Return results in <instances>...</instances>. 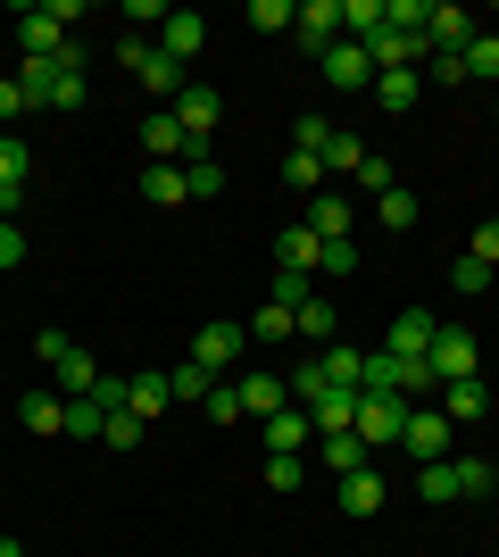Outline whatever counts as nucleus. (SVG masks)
I'll list each match as a JSON object with an SVG mask.
<instances>
[{
	"instance_id": "nucleus-30",
	"label": "nucleus",
	"mask_w": 499,
	"mask_h": 557,
	"mask_svg": "<svg viewBox=\"0 0 499 557\" xmlns=\"http://www.w3.org/2000/svg\"><path fill=\"white\" fill-rule=\"evenodd\" d=\"M291 333H300V342H316V349L333 342V300H325V292H316V300H300V308H291Z\"/></svg>"
},
{
	"instance_id": "nucleus-39",
	"label": "nucleus",
	"mask_w": 499,
	"mask_h": 557,
	"mask_svg": "<svg viewBox=\"0 0 499 557\" xmlns=\"http://www.w3.org/2000/svg\"><path fill=\"white\" fill-rule=\"evenodd\" d=\"M375 209H383V233H408V225H416V191H400V184H391V191L375 200Z\"/></svg>"
},
{
	"instance_id": "nucleus-7",
	"label": "nucleus",
	"mask_w": 499,
	"mask_h": 557,
	"mask_svg": "<svg viewBox=\"0 0 499 557\" xmlns=\"http://www.w3.org/2000/svg\"><path fill=\"white\" fill-rule=\"evenodd\" d=\"M117 67H134L150 92H166V109H175V92H184V67H175V59H159V42H117Z\"/></svg>"
},
{
	"instance_id": "nucleus-38",
	"label": "nucleus",
	"mask_w": 499,
	"mask_h": 557,
	"mask_svg": "<svg viewBox=\"0 0 499 557\" xmlns=\"http://www.w3.org/2000/svg\"><path fill=\"white\" fill-rule=\"evenodd\" d=\"M458 84H466V59H458V50H433L425 59V92H458Z\"/></svg>"
},
{
	"instance_id": "nucleus-14",
	"label": "nucleus",
	"mask_w": 499,
	"mask_h": 557,
	"mask_svg": "<svg viewBox=\"0 0 499 557\" xmlns=\"http://www.w3.org/2000/svg\"><path fill=\"white\" fill-rule=\"evenodd\" d=\"M475 34H483V25L466 17L458 0H433V9H425V50H466Z\"/></svg>"
},
{
	"instance_id": "nucleus-29",
	"label": "nucleus",
	"mask_w": 499,
	"mask_h": 557,
	"mask_svg": "<svg viewBox=\"0 0 499 557\" xmlns=\"http://www.w3.org/2000/svg\"><path fill=\"white\" fill-rule=\"evenodd\" d=\"M184 191H191V200H216V191H225V166H216V150H184Z\"/></svg>"
},
{
	"instance_id": "nucleus-56",
	"label": "nucleus",
	"mask_w": 499,
	"mask_h": 557,
	"mask_svg": "<svg viewBox=\"0 0 499 557\" xmlns=\"http://www.w3.org/2000/svg\"><path fill=\"white\" fill-rule=\"evenodd\" d=\"M491 116H499V92H491Z\"/></svg>"
},
{
	"instance_id": "nucleus-45",
	"label": "nucleus",
	"mask_w": 499,
	"mask_h": 557,
	"mask_svg": "<svg viewBox=\"0 0 499 557\" xmlns=\"http://www.w3.org/2000/svg\"><path fill=\"white\" fill-rule=\"evenodd\" d=\"M316 275H358V242H325V250H316Z\"/></svg>"
},
{
	"instance_id": "nucleus-28",
	"label": "nucleus",
	"mask_w": 499,
	"mask_h": 557,
	"mask_svg": "<svg viewBox=\"0 0 499 557\" xmlns=\"http://www.w3.org/2000/svg\"><path fill=\"white\" fill-rule=\"evenodd\" d=\"M142 150H150L159 166H175V159H184V125H175V109H159V116L142 125Z\"/></svg>"
},
{
	"instance_id": "nucleus-20",
	"label": "nucleus",
	"mask_w": 499,
	"mask_h": 557,
	"mask_svg": "<svg viewBox=\"0 0 499 557\" xmlns=\"http://www.w3.org/2000/svg\"><path fill=\"white\" fill-rule=\"evenodd\" d=\"M17 424H25V433H42V442H50V433H67V392H25Z\"/></svg>"
},
{
	"instance_id": "nucleus-22",
	"label": "nucleus",
	"mask_w": 499,
	"mask_h": 557,
	"mask_svg": "<svg viewBox=\"0 0 499 557\" xmlns=\"http://www.w3.org/2000/svg\"><path fill=\"white\" fill-rule=\"evenodd\" d=\"M441 417L450 424H483L491 417V392H483L475 374H466V383H441Z\"/></svg>"
},
{
	"instance_id": "nucleus-8",
	"label": "nucleus",
	"mask_w": 499,
	"mask_h": 557,
	"mask_svg": "<svg viewBox=\"0 0 499 557\" xmlns=\"http://www.w3.org/2000/svg\"><path fill=\"white\" fill-rule=\"evenodd\" d=\"M17 42H25V59H59V50H67V17H59V0H50V9H17Z\"/></svg>"
},
{
	"instance_id": "nucleus-5",
	"label": "nucleus",
	"mask_w": 499,
	"mask_h": 557,
	"mask_svg": "<svg viewBox=\"0 0 499 557\" xmlns=\"http://www.w3.org/2000/svg\"><path fill=\"white\" fill-rule=\"evenodd\" d=\"M316 75H325L333 92H375V59H366V50H358L350 34H341V42H333L325 59H316Z\"/></svg>"
},
{
	"instance_id": "nucleus-53",
	"label": "nucleus",
	"mask_w": 499,
	"mask_h": 557,
	"mask_svg": "<svg viewBox=\"0 0 499 557\" xmlns=\"http://www.w3.org/2000/svg\"><path fill=\"white\" fill-rule=\"evenodd\" d=\"M9 267H25V225H0V275Z\"/></svg>"
},
{
	"instance_id": "nucleus-18",
	"label": "nucleus",
	"mask_w": 499,
	"mask_h": 557,
	"mask_svg": "<svg viewBox=\"0 0 499 557\" xmlns=\"http://www.w3.org/2000/svg\"><path fill=\"white\" fill-rule=\"evenodd\" d=\"M316 458H325V474L341 483V474H366V466H375V449L358 442V433H316Z\"/></svg>"
},
{
	"instance_id": "nucleus-37",
	"label": "nucleus",
	"mask_w": 499,
	"mask_h": 557,
	"mask_svg": "<svg viewBox=\"0 0 499 557\" xmlns=\"http://www.w3.org/2000/svg\"><path fill=\"white\" fill-rule=\"evenodd\" d=\"M300 0H250V34H291Z\"/></svg>"
},
{
	"instance_id": "nucleus-33",
	"label": "nucleus",
	"mask_w": 499,
	"mask_h": 557,
	"mask_svg": "<svg viewBox=\"0 0 499 557\" xmlns=\"http://www.w3.org/2000/svg\"><path fill=\"white\" fill-rule=\"evenodd\" d=\"M142 200H150V209H184V200H191V191H184V166H150V175H142Z\"/></svg>"
},
{
	"instance_id": "nucleus-32",
	"label": "nucleus",
	"mask_w": 499,
	"mask_h": 557,
	"mask_svg": "<svg viewBox=\"0 0 499 557\" xmlns=\"http://www.w3.org/2000/svg\"><path fill=\"white\" fill-rule=\"evenodd\" d=\"M458 59H466V84H491V92H499V34H475Z\"/></svg>"
},
{
	"instance_id": "nucleus-43",
	"label": "nucleus",
	"mask_w": 499,
	"mask_h": 557,
	"mask_svg": "<svg viewBox=\"0 0 499 557\" xmlns=\"http://www.w3.org/2000/svg\"><path fill=\"white\" fill-rule=\"evenodd\" d=\"M416 491H425V499H458V474H450V458L416 466Z\"/></svg>"
},
{
	"instance_id": "nucleus-36",
	"label": "nucleus",
	"mask_w": 499,
	"mask_h": 557,
	"mask_svg": "<svg viewBox=\"0 0 499 557\" xmlns=\"http://www.w3.org/2000/svg\"><path fill=\"white\" fill-rule=\"evenodd\" d=\"M25 175H34V150L17 134H0V191H25Z\"/></svg>"
},
{
	"instance_id": "nucleus-42",
	"label": "nucleus",
	"mask_w": 499,
	"mask_h": 557,
	"mask_svg": "<svg viewBox=\"0 0 499 557\" xmlns=\"http://www.w3.org/2000/svg\"><path fill=\"white\" fill-rule=\"evenodd\" d=\"M250 342H291V308H275V300H266L259 317H250Z\"/></svg>"
},
{
	"instance_id": "nucleus-6",
	"label": "nucleus",
	"mask_w": 499,
	"mask_h": 557,
	"mask_svg": "<svg viewBox=\"0 0 499 557\" xmlns=\"http://www.w3.org/2000/svg\"><path fill=\"white\" fill-rule=\"evenodd\" d=\"M259 442H266V458H300V449L316 442V417L300 408V399H291V408H275V417L259 424Z\"/></svg>"
},
{
	"instance_id": "nucleus-23",
	"label": "nucleus",
	"mask_w": 499,
	"mask_h": 557,
	"mask_svg": "<svg viewBox=\"0 0 499 557\" xmlns=\"http://www.w3.org/2000/svg\"><path fill=\"white\" fill-rule=\"evenodd\" d=\"M333 499H341V516H358V524H366V516H383V474H375V466H366V474H341V491H333Z\"/></svg>"
},
{
	"instance_id": "nucleus-3",
	"label": "nucleus",
	"mask_w": 499,
	"mask_h": 557,
	"mask_svg": "<svg viewBox=\"0 0 499 557\" xmlns=\"http://www.w3.org/2000/svg\"><path fill=\"white\" fill-rule=\"evenodd\" d=\"M175 125H184V150H209L216 125H225V92H200V84H184V92H175Z\"/></svg>"
},
{
	"instance_id": "nucleus-52",
	"label": "nucleus",
	"mask_w": 499,
	"mask_h": 557,
	"mask_svg": "<svg viewBox=\"0 0 499 557\" xmlns=\"http://www.w3.org/2000/svg\"><path fill=\"white\" fill-rule=\"evenodd\" d=\"M25 109H34V100H25V84H17V75H0V125H9V116H25Z\"/></svg>"
},
{
	"instance_id": "nucleus-55",
	"label": "nucleus",
	"mask_w": 499,
	"mask_h": 557,
	"mask_svg": "<svg viewBox=\"0 0 499 557\" xmlns=\"http://www.w3.org/2000/svg\"><path fill=\"white\" fill-rule=\"evenodd\" d=\"M0 557H25V549H17V541H9V533H0Z\"/></svg>"
},
{
	"instance_id": "nucleus-24",
	"label": "nucleus",
	"mask_w": 499,
	"mask_h": 557,
	"mask_svg": "<svg viewBox=\"0 0 499 557\" xmlns=\"http://www.w3.org/2000/svg\"><path fill=\"white\" fill-rule=\"evenodd\" d=\"M366 100H383V116H408L416 100H425V75H416V67H400V75H375V92H366Z\"/></svg>"
},
{
	"instance_id": "nucleus-15",
	"label": "nucleus",
	"mask_w": 499,
	"mask_h": 557,
	"mask_svg": "<svg viewBox=\"0 0 499 557\" xmlns=\"http://www.w3.org/2000/svg\"><path fill=\"white\" fill-rule=\"evenodd\" d=\"M234 399H241V417H250V424H266V417H275V408H291L284 374H259V367H250V374H241V383H234Z\"/></svg>"
},
{
	"instance_id": "nucleus-21",
	"label": "nucleus",
	"mask_w": 499,
	"mask_h": 557,
	"mask_svg": "<svg viewBox=\"0 0 499 557\" xmlns=\"http://www.w3.org/2000/svg\"><path fill=\"white\" fill-rule=\"evenodd\" d=\"M300 225H309L316 242H350V225H358V216H350V200H341V191H316V209L300 216Z\"/></svg>"
},
{
	"instance_id": "nucleus-46",
	"label": "nucleus",
	"mask_w": 499,
	"mask_h": 557,
	"mask_svg": "<svg viewBox=\"0 0 499 557\" xmlns=\"http://www.w3.org/2000/svg\"><path fill=\"white\" fill-rule=\"evenodd\" d=\"M325 166H350V175H358V166H366V141H358V134H333L325 141Z\"/></svg>"
},
{
	"instance_id": "nucleus-26",
	"label": "nucleus",
	"mask_w": 499,
	"mask_h": 557,
	"mask_svg": "<svg viewBox=\"0 0 499 557\" xmlns=\"http://www.w3.org/2000/svg\"><path fill=\"white\" fill-rule=\"evenodd\" d=\"M316 250H325V242H316L309 225H284V233H275V267H291V275H316Z\"/></svg>"
},
{
	"instance_id": "nucleus-41",
	"label": "nucleus",
	"mask_w": 499,
	"mask_h": 557,
	"mask_svg": "<svg viewBox=\"0 0 499 557\" xmlns=\"http://www.w3.org/2000/svg\"><path fill=\"white\" fill-rule=\"evenodd\" d=\"M325 141H333V125H325V116H300V125H291V150H309V159H325Z\"/></svg>"
},
{
	"instance_id": "nucleus-13",
	"label": "nucleus",
	"mask_w": 499,
	"mask_h": 557,
	"mask_svg": "<svg viewBox=\"0 0 499 557\" xmlns=\"http://www.w3.org/2000/svg\"><path fill=\"white\" fill-rule=\"evenodd\" d=\"M291 34L309 42V59H325V50L341 42V0H300V17H291Z\"/></svg>"
},
{
	"instance_id": "nucleus-47",
	"label": "nucleus",
	"mask_w": 499,
	"mask_h": 557,
	"mask_svg": "<svg viewBox=\"0 0 499 557\" xmlns=\"http://www.w3.org/2000/svg\"><path fill=\"white\" fill-rule=\"evenodd\" d=\"M358 191H366V200H383V191H391V159H375V150H366V166H358Z\"/></svg>"
},
{
	"instance_id": "nucleus-11",
	"label": "nucleus",
	"mask_w": 499,
	"mask_h": 557,
	"mask_svg": "<svg viewBox=\"0 0 499 557\" xmlns=\"http://www.w3.org/2000/svg\"><path fill=\"white\" fill-rule=\"evenodd\" d=\"M84 100H92V92H84V42H67L59 59H50V92H42V109L67 116V109H84Z\"/></svg>"
},
{
	"instance_id": "nucleus-1",
	"label": "nucleus",
	"mask_w": 499,
	"mask_h": 557,
	"mask_svg": "<svg viewBox=\"0 0 499 557\" xmlns=\"http://www.w3.org/2000/svg\"><path fill=\"white\" fill-rule=\"evenodd\" d=\"M366 449H400V433H408V399L400 392H358V424H350Z\"/></svg>"
},
{
	"instance_id": "nucleus-40",
	"label": "nucleus",
	"mask_w": 499,
	"mask_h": 557,
	"mask_svg": "<svg viewBox=\"0 0 499 557\" xmlns=\"http://www.w3.org/2000/svg\"><path fill=\"white\" fill-rule=\"evenodd\" d=\"M275 308H300V300H316V275H291V267H275V292H266Z\"/></svg>"
},
{
	"instance_id": "nucleus-16",
	"label": "nucleus",
	"mask_w": 499,
	"mask_h": 557,
	"mask_svg": "<svg viewBox=\"0 0 499 557\" xmlns=\"http://www.w3.org/2000/svg\"><path fill=\"white\" fill-rule=\"evenodd\" d=\"M200 42H209V17H191V9H166V25H159V59H200Z\"/></svg>"
},
{
	"instance_id": "nucleus-17",
	"label": "nucleus",
	"mask_w": 499,
	"mask_h": 557,
	"mask_svg": "<svg viewBox=\"0 0 499 557\" xmlns=\"http://www.w3.org/2000/svg\"><path fill=\"white\" fill-rule=\"evenodd\" d=\"M166 408H175V392H166V374H159V367H150V374H125V417L159 424Z\"/></svg>"
},
{
	"instance_id": "nucleus-48",
	"label": "nucleus",
	"mask_w": 499,
	"mask_h": 557,
	"mask_svg": "<svg viewBox=\"0 0 499 557\" xmlns=\"http://www.w3.org/2000/svg\"><path fill=\"white\" fill-rule=\"evenodd\" d=\"M450 283L458 292H491V267H483V258H450Z\"/></svg>"
},
{
	"instance_id": "nucleus-50",
	"label": "nucleus",
	"mask_w": 499,
	"mask_h": 557,
	"mask_svg": "<svg viewBox=\"0 0 499 557\" xmlns=\"http://www.w3.org/2000/svg\"><path fill=\"white\" fill-rule=\"evenodd\" d=\"M100 442H109V449H134V442H142V417H125V408H117V417H109V433H100Z\"/></svg>"
},
{
	"instance_id": "nucleus-44",
	"label": "nucleus",
	"mask_w": 499,
	"mask_h": 557,
	"mask_svg": "<svg viewBox=\"0 0 499 557\" xmlns=\"http://www.w3.org/2000/svg\"><path fill=\"white\" fill-rule=\"evenodd\" d=\"M284 184H291V191H316V184H325V159H309V150H291V159H284Z\"/></svg>"
},
{
	"instance_id": "nucleus-49",
	"label": "nucleus",
	"mask_w": 499,
	"mask_h": 557,
	"mask_svg": "<svg viewBox=\"0 0 499 557\" xmlns=\"http://www.w3.org/2000/svg\"><path fill=\"white\" fill-rule=\"evenodd\" d=\"M266 483H275V491H300V483H309V466H300V458H266Z\"/></svg>"
},
{
	"instance_id": "nucleus-2",
	"label": "nucleus",
	"mask_w": 499,
	"mask_h": 557,
	"mask_svg": "<svg viewBox=\"0 0 499 557\" xmlns=\"http://www.w3.org/2000/svg\"><path fill=\"white\" fill-rule=\"evenodd\" d=\"M34 358H50V374H59V392H67V399H84V392L100 383L92 349H75L67 333H50V325H42V342H34Z\"/></svg>"
},
{
	"instance_id": "nucleus-4",
	"label": "nucleus",
	"mask_w": 499,
	"mask_h": 557,
	"mask_svg": "<svg viewBox=\"0 0 499 557\" xmlns=\"http://www.w3.org/2000/svg\"><path fill=\"white\" fill-rule=\"evenodd\" d=\"M425 367H433V383H466V374L483 367L475 333H466V325H441V333H433V349H425Z\"/></svg>"
},
{
	"instance_id": "nucleus-34",
	"label": "nucleus",
	"mask_w": 499,
	"mask_h": 557,
	"mask_svg": "<svg viewBox=\"0 0 499 557\" xmlns=\"http://www.w3.org/2000/svg\"><path fill=\"white\" fill-rule=\"evenodd\" d=\"M309 417H316V433H350V424H358V392H325Z\"/></svg>"
},
{
	"instance_id": "nucleus-12",
	"label": "nucleus",
	"mask_w": 499,
	"mask_h": 557,
	"mask_svg": "<svg viewBox=\"0 0 499 557\" xmlns=\"http://www.w3.org/2000/svg\"><path fill=\"white\" fill-rule=\"evenodd\" d=\"M241 349H250V325H225V317L191 333V358H200V367H209V374H225V367H234V358H241Z\"/></svg>"
},
{
	"instance_id": "nucleus-9",
	"label": "nucleus",
	"mask_w": 499,
	"mask_h": 557,
	"mask_svg": "<svg viewBox=\"0 0 499 557\" xmlns=\"http://www.w3.org/2000/svg\"><path fill=\"white\" fill-rule=\"evenodd\" d=\"M400 449H408L416 466L450 458V417H441V408H408V433H400Z\"/></svg>"
},
{
	"instance_id": "nucleus-31",
	"label": "nucleus",
	"mask_w": 499,
	"mask_h": 557,
	"mask_svg": "<svg viewBox=\"0 0 499 557\" xmlns=\"http://www.w3.org/2000/svg\"><path fill=\"white\" fill-rule=\"evenodd\" d=\"M450 474H458V499H491V491H499L491 458H450Z\"/></svg>"
},
{
	"instance_id": "nucleus-25",
	"label": "nucleus",
	"mask_w": 499,
	"mask_h": 557,
	"mask_svg": "<svg viewBox=\"0 0 499 557\" xmlns=\"http://www.w3.org/2000/svg\"><path fill=\"white\" fill-rule=\"evenodd\" d=\"M166 392H175V408H209V392H216V374L200 367V358H184V367H166Z\"/></svg>"
},
{
	"instance_id": "nucleus-10",
	"label": "nucleus",
	"mask_w": 499,
	"mask_h": 557,
	"mask_svg": "<svg viewBox=\"0 0 499 557\" xmlns=\"http://www.w3.org/2000/svg\"><path fill=\"white\" fill-rule=\"evenodd\" d=\"M358 50L375 59V75H400V67H416V59H433L416 34H391V25H375V34H358Z\"/></svg>"
},
{
	"instance_id": "nucleus-19",
	"label": "nucleus",
	"mask_w": 499,
	"mask_h": 557,
	"mask_svg": "<svg viewBox=\"0 0 499 557\" xmlns=\"http://www.w3.org/2000/svg\"><path fill=\"white\" fill-rule=\"evenodd\" d=\"M433 333H441V325H433V308H400V317H391V342H383V349H391V358H425Z\"/></svg>"
},
{
	"instance_id": "nucleus-54",
	"label": "nucleus",
	"mask_w": 499,
	"mask_h": 557,
	"mask_svg": "<svg viewBox=\"0 0 499 557\" xmlns=\"http://www.w3.org/2000/svg\"><path fill=\"white\" fill-rule=\"evenodd\" d=\"M209 417H216V424H234V417H241V399H234V383H216V392H209Z\"/></svg>"
},
{
	"instance_id": "nucleus-27",
	"label": "nucleus",
	"mask_w": 499,
	"mask_h": 557,
	"mask_svg": "<svg viewBox=\"0 0 499 557\" xmlns=\"http://www.w3.org/2000/svg\"><path fill=\"white\" fill-rule=\"evenodd\" d=\"M316 367H325V383H333V392H358V374H366V349L325 342V358H316Z\"/></svg>"
},
{
	"instance_id": "nucleus-35",
	"label": "nucleus",
	"mask_w": 499,
	"mask_h": 557,
	"mask_svg": "<svg viewBox=\"0 0 499 557\" xmlns=\"http://www.w3.org/2000/svg\"><path fill=\"white\" fill-rule=\"evenodd\" d=\"M67 433H75V442H100V433H109V408H100L92 392H84V399H67Z\"/></svg>"
},
{
	"instance_id": "nucleus-51",
	"label": "nucleus",
	"mask_w": 499,
	"mask_h": 557,
	"mask_svg": "<svg viewBox=\"0 0 499 557\" xmlns=\"http://www.w3.org/2000/svg\"><path fill=\"white\" fill-rule=\"evenodd\" d=\"M466 258H483V267H499V216H491V225H475V242H466Z\"/></svg>"
}]
</instances>
